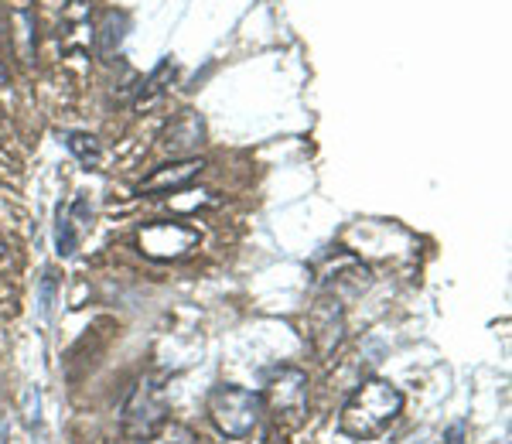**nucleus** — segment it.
Masks as SVG:
<instances>
[{"label": "nucleus", "mask_w": 512, "mask_h": 444, "mask_svg": "<svg viewBox=\"0 0 512 444\" xmlns=\"http://www.w3.org/2000/svg\"><path fill=\"white\" fill-rule=\"evenodd\" d=\"M0 444H7V431H4V427H0Z\"/></svg>", "instance_id": "nucleus-14"}, {"label": "nucleus", "mask_w": 512, "mask_h": 444, "mask_svg": "<svg viewBox=\"0 0 512 444\" xmlns=\"http://www.w3.org/2000/svg\"><path fill=\"white\" fill-rule=\"evenodd\" d=\"M123 38H127V14H106L103 28H99V52L113 55L123 45Z\"/></svg>", "instance_id": "nucleus-10"}, {"label": "nucleus", "mask_w": 512, "mask_h": 444, "mask_svg": "<svg viewBox=\"0 0 512 444\" xmlns=\"http://www.w3.org/2000/svg\"><path fill=\"white\" fill-rule=\"evenodd\" d=\"M52 304H55V274L48 270V274L41 277V318L52 315Z\"/></svg>", "instance_id": "nucleus-12"}, {"label": "nucleus", "mask_w": 512, "mask_h": 444, "mask_svg": "<svg viewBox=\"0 0 512 444\" xmlns=\"http://www.w3.org/2000/svg\"><path fill=\"white\" fill-rule=\"evenodd\" d=\"M4 253H7V246H4V240H0V257H4Z\"/></svg>", "instance_id": "nucleus-15"}, {"label": "nucleus", "mask_w": 512, "mask_h": 444, "mask_svg": "<svg viewBox=\"0 0 512 444\" xmlns=\"http://www.w3.org/2000/svg\"><path fill=\"white\" fill-rule=\"evenodd\" d=\"M202 141H205V123L198 113H181L168 127V134H164V147L171 154H185V158H192V151L202 147Z\"/></svg>", "instance_id": "nucleus-8"}, {"label": "nucleus", "mask_w": 512, "mask_h": 444, "mask_svg": "<svg viewBox=\"0 0 512 444\" xmlns=\"http://www.w3.org/2000/svg\"><path fill=\"white\" fill-rule=\"evenodd\" d=\"M403 410V393L386 380H366L342 407V431L349 438L369 441L390 427Z\"/></svg>", "instance_id": "nucleus-1"}, {"label": "nucleus", "mask_w": 512, "mask_h": 444, "mask_svg": "<svg viewBox=\"0 0 512 444\" xmlns=\"http://www.w3.org/2000/svg\"><path fill=\"white\" fill-rule=\"evenodd\" d=\"M151 441L154 444H195L192 431H188V427H181V424H164Z\"/></svg>", "instance_id": "nucleus-11"}, {"label": "nucleus", "mask_w": 512, "mask_h": 444, "mask_svg": "<svg viewBox=\"0 0 512 444\" xmlns=\"http://www.w3.org/2000/svg\"><path fill=\"white\" fill-rule=\"evenodd\" d=\"M198 243V229L185 222H151L140 229V250L154 260H178Z\"/></svg>", "instance_id": "nucleus-5"}, {"label": "nucleus", "mask_w": 512, "mask_h": 444, "mask_svg": "<svg viewBox=\"0 0 512 444\" xmlns=\"http://www.w3.org/2000/svg\"><path fill=\"white\" fill-rule=\"evenodd\" d=\"M164 424H168V397H164V386L147 376L134 386L123 407V431L137 441H151Z\"/></svg>", "instance_id": "nucleus-3"}, {"label": "nucleus", "mask_w": 512, "mask_h": 444, "mask_svg": "<svg viewBox=\"0 0 512 444\" xmlns=\"http://www.w3.org/2000/svg\"><path fill=\"white\" fill-rule=\"evenodd\" d=\"M205 161L202 158H181V161H171V164H161L151 178L137 185L140 195H154V192H175V188H185L188 182H195L202 175Z\"/></svg>", "instance_id": "nucleus-7"}, {"label": "nucleus", "mask_w": 512, "mask_h": 444, "mask_svg": "<svg viewBox=\"0 0 512 444\" xmlns=\"http://www.w3.org/2000/svg\"><path fill=\"white\" fill-rule=\"evenodd\" d=\"M263 414V397L243 386L222 383L209 393V417L226 438H246Z\"/></svg>", "instance_id": "nucleus-2"}, {"label": "nucleus", "mask_w": 512, "mask_h": 444, "mask_svg": "<svg viewBox=\"0 0 512 444\" xmlns=\"http://www.w3.org/2000/svg\"><path fill=\"white\" fill-rule=\"evenodd\" d=\"M263 400H267L277 417L301 421L304 410H308V373L297 369V366L274 369L270 380H267V393H263Z\"/></svg>", "instance_id": "nucleus-4"}, {"label": "nucleus", "mask_w": 512, "mask_h": 444, "mask_svg": "<svg viewBox=\"0 0 512 444\" xmlns=\"http://www.w3.org/2000/svg\"><path fill=\"white\" fill-rule=\"evenodd\" d=\"M65 147L76 154V161L82 164V168H99V161H103V151H99V141L93 134H79V130H72V134H65Z\"/></svg>", "instance_id": "nucleus-9"}, {"label": "nucleus", "mask_w": 512, "mask_h": 444, "mask_svg": "<svg viewBox=\"0 0 512 444\" xmlns=\"http://www.w3.org/2000/svg\"><path fill=\"white\" fill-rule=\"evenodd\" d=\"M93 226V205L86 195H79L72 205H59V226H55V253L59 257H72L79 250V240Z\"/></svg>", "instance_id": "nucleus-6"}, {"label": "nucleus", "mask_w": 512, "mask_h": 444, "mask_svg": "<svg viewBox=\"0 0 512 444\" xmlns=\"http://www.w3.org/2000/svg\"><path fill=\"white\" fill-rule=\"evenodd\" d=\"M448 444H465V424H454L448 431Z\"/></svg>", "instance_id": "nucleus-13"}]
</instances>
